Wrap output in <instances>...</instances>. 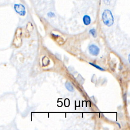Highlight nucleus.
<instances>
[{
	"mask_svg": "<svg viewBox=\"0 0 130 130\" xmlns=\"http://www.w3.org/2000/svg\"><path fill=\"white\" fill-rule=\"evenodd\" d=\"M102 19L104 23L108 26H111L114 23V18L113 15L109 10H105L102 14Z\"/></svg>",
	"mask_w": 130,
	"mask_h": 130,
	"instance_id": "obj_1",
	"label": "nucleus"
},
{
	"mask_svg": "<svg viewBox=\"0 0 130 130\" xmlns=\"http://www.w3.org/2000/svg\"><path fill=\"white\" fill-rule=\"evenodd\" d=\"M14 8L15 11L21 16H24L26 11L24 6L22 4H15Z\"/></svg>",
	"mask_w": 130,
	"mask_h": 130,
	"instance_id": "obj_2",
	"label": "nucleus"
},
{
	"mask_svg": "<svg viewBox=\"0 0 130 130\" xmlns=\"http://www.w3.org/2000/svg\"><path fill=\"white\" fill-rule=\"evenodd\" d=\"M89 51L91 55L94 56H96L99 54L100 52V49L95 45L92 44V45H90L89 47Z\"/></svg>",
	"mask_w": 130,
	"mask_h": 130,
	"instance_id": "obj_3",
	"label": "nucleus"
},
{
	"mask_svg": "<svg viewBox=\"0 0 130 130\" xmlns=\"http://www.w3.org/2000/svg\"><path fill=\"white\" fill-rule=\"evenodd\" d=\"M83 21L85 25H89L91 22L90 17L87 15H84L83 17Z\"/></svg>",
	"mask_w": 130,
	"mask_h": 130,
	"instance_id": "obj_4",
	"label": "nucleus"
},
{
	"mask_svg": "<svg viewBox=\"0 0 130 130\" xmlns=\"http://www.w3.org/2000/svg\"><path fill=\"white\" fill-rule=\"evenodd\" d=\"M65 86L66 87V88L69 91H71V92H72L74 90V88L72 85V84L70 82H67L66 83H65Z\"/></svg>",
	"mask_w": 130,
	"mask_h": 130,
	"instance_id": "obj_5",
	"label": "nucleus"
},
{
	"mask_svg": "<svg viewBox=\"0 0 130 130\" xmlns=\"http://www.w3.org/2000/svg\"><path fill=\"white\" fill-rule=\"evenodd\" d=\"M89 33L94 38L96 37V30L94 28H91L89 30Z\"/></svg>",
	"mask_w": 130,
	"mask_h": 130,
	"instance_id": "obj_6",
	"label": "nucleus"
},
{
	"mask_svg": "<svg viewBox=\"0 0 130 130\" xmlns=\"http://www.w3.org/2000/svg\"><path fill=\"white\" fill-rule=\"evenodd\" d=\"M89 64H90L91 65H92V66L94 67H95V68H96V69H98L100 70H101V71H104V70H104V69H103L102 68L100 67V66H99L98 65H96V64H94V63H91V62H89Z\"/></svg>",
	"mask_w": 130,
	"mask_h": 130,
	"instance_id": "obj_7",
	"label": "nucleus"
},
{
	"mask_svg": "<svg viewBox=\"0 0 130 130\" xmlns=\"http://www.w3.org/2000/svg\"><path fill=\"white\" fill-rule=\"evenodd\" d=\"M47 16H48V17H53L55 16V14H54L53 13L50 12H49V13L47 14Z\"/></svg>",
	"mask_w": 130,
	"mask_h": 130,
	"instance_id": "obj_8",
	"label": "nucleus"
},
{
	"mask_svg": "<svg viewBox=\"0 0 130 130\" xmlns=\"http://www.w3.org/2000/svg\"><path fill=\"white\" fill-rule=\"evenodd\" d=\"M104 1V2L105 3V4L106 5H109L110 4L111 0H103Z\"/></svg>",
	"mask_w": 130,
	"mask_h": 130,
	"instance_id": "obj_9",
	"label": "nucleus"
},
{
	"mask_svg": "<svg viewBox=\"0 0 130 130\" xmlns=\"http://www.w3.org/2000/svg\"><path fill=\"white\" fill-rule=\"evenodd\" d=\"M128 61L129 62V54L128 55Z\"/></svg>",
	"mask_w": 130,
	"mask_h": 130,
	"instance_id": "obj_10",
	"label": "nucleus"
}]
</instances>
